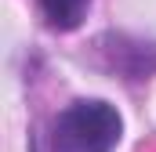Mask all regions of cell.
<instances>
[{"label": "cell", "mask_w": 156, "mask_h": 152, "mask_svg": "<svg viewBox=\"0 0 156 152\" xmlns=\"http://www.w3.org/2000/svg\"><path fill=\"white\" fill-rule=\"evenodd\" d=\"M123 134V119L109 102H73L55 119V149L58 152H113Z\"/></svg>", "instance_id": "6da1fadb"}, {"label": "cell", "mask_w": 156, "mask_h": 152, "mask_svg": "<svg viewBox=\"0 0 156 152\" xmlns=\"http://www.w3.org/2000/svg\"><path fill=\"white\" fill-rule=\"evenodd\" d=\"M98 51L105 58V69L123 80H145L149 73H156V43L131 40L123 33H109L98 40Z\"/></svg>", "instance_id": "7a4b0ae2"}, {"label": "cell", "mask_w": 156, "mask_h": 152, "mask_svg": "<svg viewBox=\"0 0 156 152\" xmlns=\"http://www.w3.org/2000/svg\"><path fill=\"white\" fill-rule=\"evenodd\" d=\"M87 7H91V0H40V11H44V18L55 26V29H76L80 22H83V15H87Z\"/></svg>", "instance_id": "3957f363"}]
</instances>
